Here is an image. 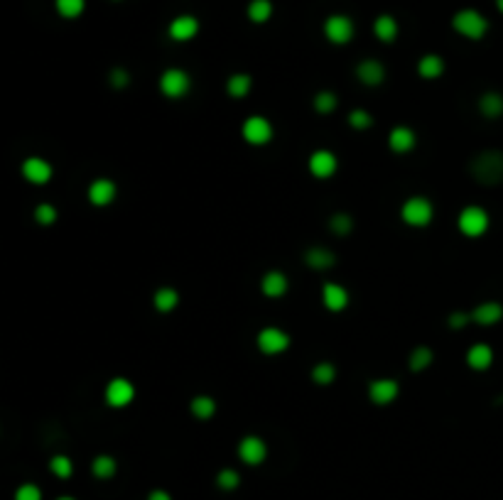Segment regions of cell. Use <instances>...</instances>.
Here are the masks:
<instances>
[{"mask_svg":"<svg viewBox=\"0 0 503 500\" xmlns=\"http://www.w3.org/2000/svg\"><path fill=\"white\" fill-rule=\"evenodd\" d=\"M469 175L484 187H496L503 182V152L501 150H482L469 160Z\"/></svg>","mask_w":503,"mask_h":500,"instance_id":"1","label":"cell"},{"mask_svg":"<svg viewBox=\"0 0 503 500\" xmlns=\"http://www.w3.org/2000/svg\"><path fill=\"white\" fill-rule=\"evenodd\" d=\"M452 27H455V32L462 35L464 40L479 42L484 40L486 32H489V20H486L477 8H462L452 15Z\"/></svg>","mask_w":503,"mask_h":500,"instance_id":"2","label":"cell"},{"mask_svg":"<svg viewBox=\"0 0 503 500\" xmlns=\"http://www.w3.org/2000/svg\"><path fill=\"white\" fill-rule=\"evenodd\" d=\"M400 219L405 226H410V229H425V226L432 224L435 219V207L430 199L425 197H410L403 202L400 207Z\"/></svg>","mask_w":503,"mask_h":500,"instance_id":"3","label":"cell"},{"mask_svg":"<svg viewBox=\"0 0 503 500\" xmlns=\"http://www.w3.org/2000/svg\"><path fill=\"white\" fill-rule=\"evenodd\" d=\"M491 226V216L484 207H464L460 211V219H457V229H460L462 236L467 238H482Z\"/></svg>","mask_w":503,"mask_h":500,"instance_id":"4","label":"cell"},{"mask_svg":"<svg viewBox=\"0 0 503 500\" xmlns=\"http://www.w3.org/2000/svg\"><path fill=\"white\" fill-rule=\"evenodd\" d=\"M157 86L165 98L177 101V98H185L192 91V76L185 69H180V66H170V69H165L160 74Z\"/></svg>","mask_w":503,"mask_h":500,"instance_id":"5","label":"cell"},{"mask_svg":"<svg viewBox=\"0 0 503 500\" xmlns=\"http://www.w3.org/2000/svg\"><path fill=\"white\" fill-rule=\"evenodd\" d=\"M322 32H324V40L336 44V47H341V44H349L353 40V35H356V25H353V20L349 18V15L334 13L324 20Z\"/></svg>","mask_w":503,"mask_h":500,"instance_id":"6","label":"cell"},{"mask_svg":"<svg viewBox=\"0 0 503 500\" xmlns=\"http://www.w3.org/2000/svg\"><path fill=\"white\" fill-rule=\"evenodd\" d=\"M292 338L290 333L278 329V326H265V329L258 331L256 336V346L263 355H280L290 348Z\"/></svg>","mask_w":503,"mask_h":500,"instance_id":"7","label":"cell"},{"mask_svg":"<svg viewBox=\"0 0 503 500\" xmlns=\"http://www.w3.org/2000/svg\"><path fill=\"white\" fill-rule=\"evenodd\" d=\"M241 135L248 145L261 147V145H268V142L273 140L275 130H273V123H270L268 118H263V115H251V118L243 120Z\"/></svg>","mask_w":503,"mask_h":500,"instance_id":"8","label":"cell"},{"mask_svg":"<svg viewBox=\"0 0 503 500\" xmlns=\"http://www.w3.org/2000/svg\"><path fill=\"white\" fill-rule=\"evenodd\" d=\"M307 170L314 179H331L339 170V157L331 150H314L307 160Z\"/></svg>","mask_w":503,"mask_h":500,"instance_id":"9","label":"cell"},{"mask_svg":"<svg viewBox=\"0 0 503 500\" xmlns=\"http://www.w3.org/2000/svg\"><path fill=\"white\" fill-rule=\"evenodd\" d=\"M199 30H202V22H199V18L185 13V15H177V18L170 20L167 37L172 42H192L199 35Z\"/></svg>","mask_w":503,"mask_h":500,"instance_id":"10","label":"cell"},{"mask_svg":"<svg viewBox=\"0 0 503 500\" xmlns=\"http://www.w3.org/2000/svg\"><path fill=\"white\" fill-rule=\"evenodd\" d=\"M86 197L88 202H91V207L96 209L110 207V204L115 202V197H118V184H115L113 179H108V177H98V179H93L91 184H88Z\"/></svg>","mask_w":503,"mask_h":500,"instance_id":"11","label":"cell"},{"mask_svg":"<svg viewBox=\"0 0 503 500\" xmlns=\"http://www.w3.org/2000/svg\"><path fill=\"white\" fill-rule=\"evenodd\" d=\"M103 397H106L110 407H128L133 400H135V385H133L128 377H113V380H108Z\"/></svg>","mask_w":503,"mask_h":500,"instance_id":"12","label":"cell"},{"mask_svg":"<svg viewBox=\"0 0 503 500\" xmlns=\"http://www.w3.org/2000/svg\"><path fill=\"white\" fill-rule=\"evenodd\" d=\"M398 395H400V385L393 377H375V380L368 382V400L378 407L395 402Z\"/></svg>","mask_w":503,"mask_h":500,"instance_id":"13","label":"cell"},{"mask_svg":"<svg viewBox=\"0 0 503 500\" xmlns=\"http://www.w3.org/2000/svg\"><path fill=\"white\" fill-rule=\"evenodd\" d=\"M265 457H268V444L261 437L248 434L239 442V459L246 466H261Z\"/></svg>","mask_w":503,"mask_h":500,"instance_id":"14","label":"cell"},{"mask_svg":"<svg viewBox=\"0 0 503 500\" xmlns=\"http://www.w3.org/2000/svg\"><path fill=\"white\" fill-rule=\"evenodd\" d=\"M20 175L25 177L30 184L42 187V184H47V182L52 179L54 170L44 157H27L25 162L20 165Z\"/></svg>","mask_w":503,"mask_h":500,"instance_id":"15","label":"cell"},{"mask_svg":"<svg viewBox=\"0 0 503 500\" xmlns=\"http://www.w3.org/2000/svg\"><path fill=\"white\" fill-rule=\"evenodd\" d=\"M418 145V135H415V130L413 127H408V125H395V127H390V132H388V147L393 150L395 155H408V152H413V147Z\"/></svg>","mask_w":503,"mask_h":500,"instance_id":"16","label":"cell"},{"mask_svg":"<svg viewBox=\"0 0 503 500\" xmlns=\"http://www.w3.org/2000/svg\"><path fill=\"white\" fill-rule=\"evenodd\" d=\"M322 304L329 312H344L349 307V292L339 282H324L322 287Z\"/></svg>","mask_w":503,"mask_h":500,"instance_id":"17","label":"cell"},{"mask_svg":"<svg viewBox=\"0 0 503 500\" xmlns=\"http://www.w3.org/2000/svg\"><path fill=\"white\" fill-rule=\"evenodd\" d=\"M290 290V282H287V275L283 270H268L261 280V292L268 299H280L283 294Z\"/></svg>","mask_w":503,"mask_h":500,"instance_id":"18","label":"cell"},{"mask_svg":"<svg viewBox=\"0 0 503 500\" xmlns=\"http://www.w3.org/2000/svg\"><path fill=\"white\" fill-rule=\"evenodd\" d=\"M356 79L363 86H378V83L385 81V66L378 59H363V62L356 64Z\"/></svg>","mask_w":503,"mask_h":500,"instance_id":"19","label":"cell"},{"mask_svg":"<svg viewBox=\"0 0 503 500\" xmlns=\"http://www.w3.org/2000/svg\"><path fill=\"white\" fill-rule=\"evenodd\" d=\"M305 265L309 270L324 272V270H329L336 265V255L324 246H312L305 250Z\"/></svg>","mask_w":503,"mask_h":500,"instance_id":"20","label":"cell"},{"mask_svg":"<svg viewBox=\"0 0 503 500\" xmlns=\"http://www.w3.org/2000/svg\"><path fill=\"white\" fill-rule=\"evenodd\" d=\"M491 363H494V348H491L489 343H474V346H469V351H467L469 368L484 373V370L491 368Z\"/></svg>","mask_w":503,"mask_h":500,"instance_id":"21","label":"cell"},{"mask_svg":"<svg viewBox=\"0 0 503 500\" xmlns=\"http://www.w3.org/2000/svg\"><path fill=\"white\" fill-rule=\"evenodd\" d=\"M472 321L479 326H494L503 319V307L499 302H482L472 309Z\"/></svg>","mask_w":503,"mask_h":500,"instance_id":"22","label":"cell"},{"mask_svg":"<svg viewBox=\"0 0 503 500\" xmlns=\"http://www.w3.org/2000/svg\"><path fill=\"white\" fill-rule=\"evenodd\" d=\"M398 32H400V25H398V20L393 15L388 13H380L378 18L373 20V35L378 42L383 44H390L398 40Z\"/></svg>","mask_w":503,"mask_h":500,"instance_id":"23","label":"cell"},{"mask_svg":"<svg viewBox=\"0 0 503 500\" xmlns=\"http://www.w3.org/2000/svg\"><path fill=\"white\" fill-rule=\"evenodd\" d=\"M180 304V292L175 287H157L152 294V307L157 309L160 314H170L177 309Z\"/></svg>","mask_w":503,"mask_h":500,"instance_id":"24","label":"cell"},{"mask_svg":"<svg viewBox=\"0 0 503 500\" xmlns=\"http://www.w3.org/2000/svg\"><path fill=\"white\" fill-rule=\"evenodd\" d=\"M275 13L273 0H251L246 5V18L253 22V25H265Z\"/></svg>","mask_w":503,"mask_h":500,"instance_id":"25","label":"cell"},{"mask_svg":"<svg viewBox=\"0 0 503 500\" xmlns=\"http://www.w3.org/2000/svg\"><path fill=\"white\" fill-rule=\"evenodd\" d=\"M418 74L427 81L440 79V76L445 74V59H442L440 54H425L418 62Z\"/></svg>","mask_w":503,"mask_h":500,"instance_id":"26","label":"cell"},{"mask_svg":"<svg viewBox=\"0 0 503 500\" xmlns=\"http://www.w3.org/2000/svg\"><path fill=\"white\" fill-rule=\"evenodd\" d=\"M253 88V79L246 71H239V74H231L229 81H226V93L231 98H246Z\"/></svg>","mask_w":503,"mask_h":500,"instance_id":"27","label":"cell"},{"mask_svg":"<svg viewBox=\"0 0 503 500\" xmlns=\"http://www.w3.org/2000/svg\"><path fill=\"white\" fill-rule=\"evenodd\" d=\"M479 113L484 118H501L503 115V96L499 91H486L479 98Z\"/></svg>","mask_w":503,"mask_h":500,"instance_id":"28","label":"cell"},{"mask_svg":"<svg viewBox=\"0 0 503 500\" xmlns=\"http://www.w3.org/2000/svg\"><path fill=\"white\" fill-rule=\"evenodd\" d=\"M115 471H118V461H115L113 457H108V454H98V457L91 461V474L101 481L113 479Z\"/></svg>","mask_w":503,"mask_h":500,"instance_id":"29","label":"cell"},{"mask_svg":"<svg viewBox=\"0 0 503 500\" xmlns=\"http://www.w3.org/2000/svg\"><path fill=\"white\" fill-rule=\"evenodd\" d=\"M190 412L197 417V420H212L217 415V400L212 395H197L190 402Z\"/></svg>","mask_w":503,"mask_h":500,"instance_id":"30","label":"cell"},{"mask_svg":"<svg viewBox=\"0 0 503 500\" xmlns=\"http://www.w3.org/2000/svg\"><path fill=\"white\" fill-rule=\"evenodd\" d=\"M432 360H435L432 348H427V346H418V348H413L410 358H408V365H410L413 373H422V370H427L430 365H432Z\"/></svg>","mask_w":503,"mask_h":500,"instance_id":"31","label":"cell"},{"mask_svg":"<svg viewBox=\"0 0 503 500\" xmlns=\"http://www.w3.org/2000/svg\"><path fill=\"white\" fill-rule=\"evenodd\" d=\"M54 10H57L59 18L64 20H76L84 15L86 0H54Z\"/></svg>","mask_w":503,"mask_h":500,"instance_id":"32","label":"cell"},{"mask_svg":"<svg viewBox=\"0 0 503 500\" xmlns=\"http://www.w3.org/2000/svg\"><path fill=\"white\" fill-rule=\"evenodd\" d=\"M312 380L317 385H329V382L336 380V365L329 363V360H322V363H314L312 365Z\"/></svg>","mask_w":503,"mask_h":500,"instance_id":"33","label":"cell"},{"mask_svg":"<svg viewBox=\"0 0 503 500\" xmlns=\"http://www.w3.org/2000/svg\"><path fill=\"white\" fill-rule=\"evenodd\" d=\"M312 103H314V110H317V113L329 115V113H334V108L339 105V98H336L334 91H319Z\"/></svg>","mask_w":503,"mask_h":500,"instance_id":"34","label":"cell"},{"mask_svg":"<svg viewBox=\"0 0 503 500\" xmlns=\"http://www.w3.org/2000/svg\"><path fill=\"white\" fill-rule=\"evenodd\" d=\"M49 471H52L57 479L66 481L71 474H74V464H71L69 457H64V454H57V457H52V461H49Z\"/></svg>","mask_w":503,"mask_h":500,"instance_id":"35","label":"cell"},{"mask_svg":"<svg viewBox=\"0 0 503 500\" xmlns=\"http://www.w3.org/2000/svg\"><path fill=\"white\" fill-rule=\"evenodd\" d=\"M329 229L336 233V236H349V233L353 231V219L349 214H346V211H339V214H334L329 219Z\"/></svg>","mask_w":503,"mask_h":500,"instance_id":"36","label":"cell"},{"mask_svg":"<svg viewBox=\"0 0 503 500\" xmlns=\"http://www.w3.org/2000/svg\"><path fill=\"white\" fill-rule=\"evenodd\" d=\"M217 486L221 491H236L241 486V474L236 469H221L217 474Z\"/></svg>","mask_w":503,"mask_h":500,"instance_id":"37","label":"cell"},{"mask_svg":"<svg viewBox=\"0 0 503 500\" xmlns=\"http://www.w3.org/2000/svg\"><path fill=\"white\" fill-rule=\"evenodd\" d=\"M346 120H349V125L353 127V130H368V127L373 125V115L368 113L366 108H353Z\"/></svg>","mask_w":503,"mask_h":500,"instance_id":"38","label":"cell"},{"mask_svg":"<svg viewBox=\"0 0 503 500\" xmlns=\"http://www.w3.org/2000/svg\"><path fill=\"white\" fill-rule=\"evenodd\" d=\"M57 219H59V211L54 209L52 204L44 202V204H37V207H35V221L40 226H52Z\"/></svg>","mask_w":503,"mask_h":500,"instance_id":"39","label":"cell"},{"mask_svg":"<svg viewBox=\"0 0 503 500\" xmlns=\"http://www.w3.org/2000/svg\"><path fill=\"white\" fill-rule=\"evenodd\" d=\"M15 500H42V491L35 483H22L15 491Z\"/></svg>","mask_w":503,"mask_h":500,"instance_id":"40","label":"cell"},{"mask_svg":"<svg viewBox=\"0 0 503 500\" xmlns=\"http://www.w3.org/2000/svg\"><path fill=\"white\" fill-rule=\"evenodd\" d=\"M108 81H110V86L113 88H125L130 83V74L123 69V66H115V69H110V74H108Z\"/></svg>","mask_w":503,"mask_h":500,"instance_id":"41","label":"cell"},{"mask_svg":"<svg viewBox=\"0 0 503 500\" xmlns=\"http://www.w3.org/2000/svg\"><path fill=\"white\" fill-rule=\"evenodd\" d=\"M472 321V314L469 312H462V309H457V312H452L450 316H447V324H450V329H455V331H460L464 329V326Z\"/></svg>","mask_w":503,"mask_h":500,"instance_id":"42","label":"cell"},{"mask_svg":"<svg viewBox=\"0 0 503 500\" xmlns=\"http://www.w3.org/2000/svg\"><path fill=\"white\" fill-rule=\"evenodd\" d=\"M147 500H172V496H170L167 491H150V496H147Z\"/></svg>","mask_w":503,"mask_h":500,"instance_id":"43","label":"cell"},{"mask_svg":"<svg viewBox=\"0 0 503 500\" xmlns=\"http://www.w3.org/2000/svg\"><path fill=\"white\" fill-rule=\"evenodd\" d=\"M496 8H499V13L503 15V0H496Z\"/></svg>","mask_w":503,"mask_h":500,"instance_id":"44","label":"cell"},{"mask_svg":"<svg viewBox=\"0 0 503 500\" xmlns=\"http://www.w3.org/2000/svg\"><path fill=\"white\" fill-rule=\"evenodd\" d=\"M57 500H76V498H71V496H59Z\"/></svg>","mask_w":503,"mask_h":500,"instance_id":"45","label":"cell"},{"mask_svg":"<svg viewBox=\"0 0 503 500\" xmlns=\"http://www.w3.org/2000/svg\"><path fill=\"white\" fill-rule=\"evenodd\" d=\"M113 3H120V0H113Z\"/></svg>","mask_w":503,"mask_h":500,"instance_id":"46","label":"cell"}]
</instances>
